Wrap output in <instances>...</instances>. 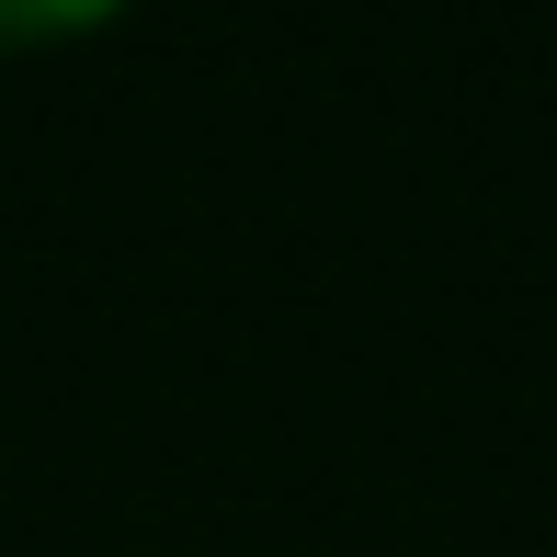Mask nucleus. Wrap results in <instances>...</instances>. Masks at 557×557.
Returning <instances> with one entry per match:
<instances>
[{
	"instance_id": "1",
	"label": "nucleus",
	"mask_w": 557,
	"mask_h": 557,
	"mask_svg": "<svg viewBox=\"0 0 557 557\" xmlns=\"http://www.w3.org/2000/svg\"><path fill=\"white\" fill-rule=\"evenodd\" d=\"M125 0H0V46H81L103 35Z\"/></svg>"
}]
</instances>
